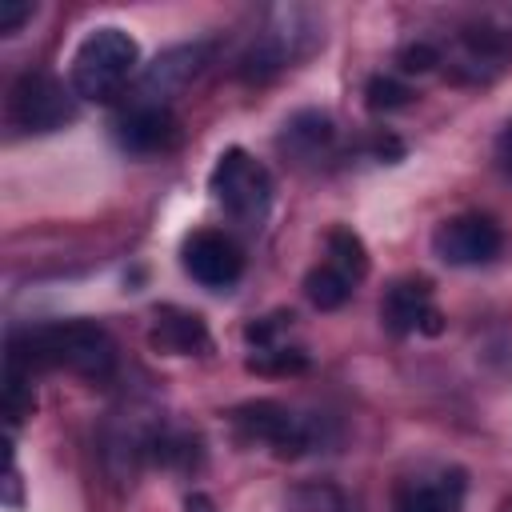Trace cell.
I'll use <instances>...</instances> for the list:
<instances>
[{
	"mask_svg": "<svg viewBox=\"0 0 512 512\" xmlns=\"http://www.w3.org/2000/svg\"><path fill=\"white\" fill-rule=\"evenodd\" d=\"M116 340L96 320H48L32 328H16L8 336L4 368H16L24 376L36 372H72L84 380H112L116 376Z\"/></svg>",
	"mask_w": 512,
	"mask_h": 512,
	"instance_id": "cell-1",
	"label": "cell"
},
{
	"mask_svg": "<svg viewBox=\"0 0 512 512\" xmlns=\"http://www.w3.org/2000/svg\"><path fill=\"white\" fill-rule=\"evenodd\" d=\"M136 68H140L136 36L124 32L120 24H100L76 44L72 64H68V84L80 100L112 104L116 96H124Z\"/></svg>",
	"mask_w": 512,
	"mask_h": 512,
	"instance_id": "cell-2",
	"label": "cell"
},
{
	"mask_svg": "<svg viewBox=\"0 0 512 512\" xmlns=\"http://www.w3.org/2000/svg\"><path fill=\"white\" fill-rule=\"evenodd\" d=\"M316 40H320V32H316V16L308 8H272L268 20L244 44L236 72L244 84H268L280 72H288L296 60H304Z\"/></svg>",
	"mask_w": 512,
	"mask_h": 512,
	"instance_id": "cell-3",
	"label": "cell"
},
{
	"mask_svg": "<svg viewBox=\"0 0 512 512\" xmlns=\"http://www.w3.org/2000/svg\"><path fill=\"white\" fill-rule=\"evenodd\" d=\"M228 424H232L240 444L264 448V452H272L280 460H296V456L312 452L316 440H320L316 420L296 412L284 400H244V404H236L228 412Z\"/></svg>",
	"mask_w": 512,
	"mask_h": 512,
	"instance_id": "cell-4",
	"label": "cell"
},
{
	"mask_svg": "<svg viewBox=\"0 0 512 512\" xmlns=\"http://www.w3.org/2000/svg\"><path fill=\"white\" fill-rule=\"evenodd\" d=\"M208 192L228 220H236L240 228H260L272 212L276 184H272V172L252 152L224 148L208 172Z\"/></svg>",
	"mask_w": 512,
	"mask_h": 512,
	"instance_id": "cell-5",
	"label": "cell"
},
{
	"mask_svg": "<svg viewBox=\"0 0 512 512\" xmlns=\"http://www.w3.org/2000/svg\"><path fill=\"white\" fill-rule=\"evenodd\" d=\"M76 92L72 84H64L56 72H44V68H32V72H20L8 88V104H4V116L16 132L24 136H48V132H60L64 124L76 120Z\"/></svg>",
	"mask_w": 512,
	"mask_h": 512,
	"instance_id": "cell-6",
	"label": "cell"
},
{
	"mask_svg": "<svg viewBox=\"0 0 512 512\" xmlns=\"http://www.w3.org/2000/svg\"><path fill=\"white\" fill-rule=\"evenodd\" d=\"M112 140L128 156H164L180 140V120H176L172 104L132 96L120 104V112L112 120Z\"/></svg>",
	"mask_w": 512,
	"mask_h": 512,
	"instance_id": "cell-7",
	"label": "cell"
},
{
	"mask_svg": "<svg viewBox=\"0 0 512 512\" xmlns=\"http://www.w3.org/2000/svg\"><path fill=\"white\" fill-rule=\"evenodd\" d=\"M504 248V228L484 212H460L436 224L432 252L452 268H480L492 264Z\"/></svg>",
	"mask_w": 512,
	"mask_h": 512,
	"instance_id": "cell-8",
	"label": "cell"
},
{
	"mask_svg": "<svg viewBox=\"0 0 512 512\" xmlns=\"http://www.w3.org/2000/svg\"><path fill=\"white\" fill-rule=\"evenodd\" d=\"M468 496V472L456 464H420L392 488V512H460Z\"/></svg>",
	"mask_w": 512,
	"mask_h": 512,
	"instance_id": "cell-9",
	"label": "cell"
},
{
	"mask_svg": "<svg viewBox=\"0 0 512 512\" xmlns=\"http://www.w3.org/2000/svg\"><path fill=\"white\" fill-rule=\"evenodd\" d=\"M180 264L184 272L208 288V292H228L240 276H244V252L240 244L220 232V228H196L192 236H184L180 244Z\"/></svg>",
	"mask_w": 512,
	"mask_h": 512,
	"instance_id": "cell-10",
	"label": "cell"
},
{
	"mask_svg": "<svg viewBox=\"0 0 512 512\" xmlns=\"http://www.w3.org/2000/svg\"><path fill=\"white\" fill-rule=\"evenodd\" d=\"M380 324L392 336H436L444 332V312L436 308L432 284L424 276H400L388 284L384 300H380Z\"/></svg>",
	"mask_w": 512,
	"mask_h": 512,
	"instance_id": "cell-11",
	"label": "cell"
},
{
	"mask_svg": "<svg viewBox=\"0 0 512 512\" xmlns=\"http://www.w3.org/2000/svg\"><path fill=\"white\" fill-rule=\"evenodd\" d=\"M292 332V312H272L260 316L244 328V344H248V368L260 376H288V372H304L308 368V352L300 344H288Z\"/></svg>",
	"mask_w": 512,
	"mask_h": 512,
	"instance_id": "cell-12",
	"label": "cell"
},
{
	"mask_svg": "<svg viewBox=\"0 0 512 512\" xmlns=\"http://www.w3.org/2000/svg\"><path fill=\"white\" fill-rule=\"evenodd\" d=\"M208 56H212V44H176V48L160 52V56L148 64V72L140 76V84H136L132 96L156 100V104H172V96H176L188 80H196V72L208 64Z\"/></svg>",
	"mask_w": 512,
	"mask_h": 512,
	"instance_id": "cell-13",
	"label": "cell"
},
{
	"mask_svg": "<svg viewBox=\"0 0 512 512\" xmlns=\"http://www.w3.org/2000/svg\"><path fill=\"white\" fill-rule=\"evenodd\" d=\"M152 344L168 356H204L212 352V336L204 328V320L196 312H184V308H156L152 312Z\"/></svg>",
	"mask_w": 512,
	"mask_h": 512,
	"instance_id": "cell-14",
	"label": "cell"
},
{
	"mask_svg": "<svg viewBox=\"0 0 512 512\" xmlns=\"http://www.w3.org/2000/svg\"><path fill=\"white\" fill-rule=\"evenodd\" d=\"M336 144V124H332V116L328 112H296L288 124H284V132H280V148L288 152V156H296V160H320V156H328V148Z\"/></svg>",
	"mask_w": 512,
	"mask_h": 512,
	"instance_id": "cell-15",
	"label": "cell"
},
{
	"mask_svg": "<svg viewBox=\"0 0 512 512\" xmlns=\"http://www.w3.org/2000/svg\"><path fill=\"white\" fill-rule=\"evenodd\" d=\"M324 260L332 268H340L344 276H352L356 284L368 276V248H364V240L348 224H332L328 228V236H324Z\"/></svg>",
	"mask_w": 512,
	"mask_h": 512,
	"instance_id": "cell-16",
	"label": "cell"
},
{
	"mask_svg": "<svg viewBox=\"0 0 512 512\" xmlns=\"http://www.w3.org/2000/svg\"><path fill=\"white\" fill-rule=\"evenodd\" d=\"M356 292V280L352 276H344L340 268H332L328 260H320L308 276H304V296L320 308V312H332V308H340V304H348V296Z\"/></svg>",
	"mask_w": 512,
	"mask_h": 512,
	"instance_id": "cell-17",
	"label": "cell"
},
{
	"mask_svg": "<svg viewBox=\"0 0 512 512\" xmlns=\"http://www.w3.org/2000/svg\"><path fill=\"white\" fill-rule=\"evenodd\" d=\"M284 512H356V504L348 500L344 488L328 480H312V484H296L284 496Z\"/></svg>",
	"mask_w": 512,
	"mask_h": 512,
	"instance_id": "cell-18",
	"label": "cell"
},
{
	"mask_svg": "<svg viewBox=\"0 0 512 512\" xmlns=\"http://www.w3.org/2000/svg\"><path fill=\"white\" fill-rule=\"evenodd\" d=\"M364 100L372 112H396L412 100V88L400 80V76H388V72H376L368 84H364Z\"/></svg>",
	"mask_w": 512,
	"mask_h": 512,
	"instance_id": "cell-19",
	"label": "cell"
},
{
	"mask_svg": "<svg viewBox=\"0 0 512 512\" xmlns=\"http://www.w3.org/2000/svg\"><path fill=\"white\" fill-rule=\"evenodd\" d=\"M32 12H36V4H28V0H0V32L4 36L20 32L24 20H32Z\"/></svg>",
	"mask_w": 512,
	"mask_h": 512,
	"instance_id": "cell-20",
	"label": "cell"
},
{
	"mask_svg": "<svg viewBox=\"0 0 512 512\" xmlns=\"http://www.w3.org/2000/svg\"><path fill=\"white\" fill-rule=\"evenodd\" d=\"M496 160H500V168H504V176L512 180V120L500 128V136H496Z\"/></svg>",
	"mask_w": 512,
	"mask_h": 512,
	"instance_id": "cell-21",
	"label": "cell"
}]
</instances>
